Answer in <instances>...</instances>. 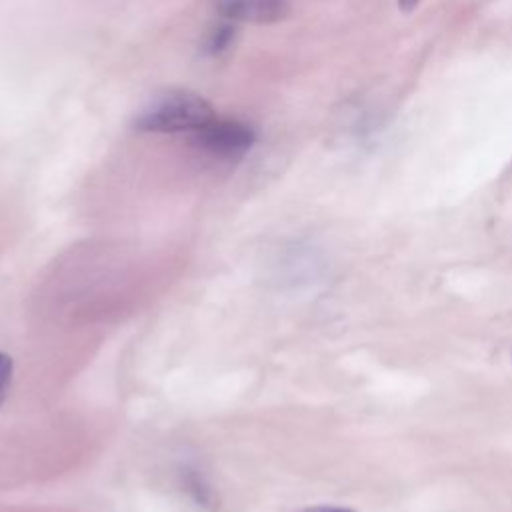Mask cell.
Listing matches in <instances>:
<instances>
[{
	"mask_svg": "<svg viewBox=\"0 0 512 512\" xmlns=\"http://www.w3.org/2000/svg\"><path fill=\"white\" fill-rule=\"evenodd\" d=\"M192 146L220 162H234L244 158L256 142V130L236 118H212L200 130L190 134Z\"/></svg>",
	"mask_w": 512,
	"mask_h": 512,
	"instance_id": "cell-2",
	"label": "cell"
},
{
	"mask_svg": "<svg viewBox=\"0 0 512 512\" xmlns=\"http://www.w3.org/2000/svg\"><path fill=\"white\" fill-rule=\"evenodd\" d=\"M186 486H188V490L192 492V496H194L198 502L206 504V502L210 500V490L206 488V484L202 482V478H200L194 470H188V474H186Z\"/></svg>",
	"mask_w": 512,
	"mask_h": 512,
	"instance_id": "cell-6",
	"label": "cell"
},
{
	"mask_svg": "<svg viewBox=\"0 0 512 512\" xmlns=\"http://www.w3.org/2000/svg\"><path fill=\"white\" fill-rule=\"evenodd\" d=\"M212 118L214 108L200 94L190 90H166L140 110L134 128L150 134H192Z\"/></svg>",
	"mask_w": 512,
	"mask_h": 512,
	"instance_id": "cell-1",
	"label": "cell"
},
{
	"mask_svg": "<svg viewBox=\"0 0 512 512\" xmlns=\"http://www.w3.org/2000/svg\"><path fill=\"white\" fill-rule=\"evenodd\" d=\"M224 20L248 24H276L290 14L288 0H216Z\"/></svg>",
	"mask_w": 512,
	"mask_h": 512,
	"instance_id": "cell-3",
	"label": "cell"
},
{
	"mask_svg": "<svg viewBox=\"0 0 512 512\" xmlns=\"http://www.w3.org/2000/svg\"><path fill=\"white\" fill-rule=\"evenodd\" d=\"M234 38H236V22H230V20H224L216 26H212L204 38V44H202V50L204 54L208 56H220L222 52H226L232 44H234Z\"/></svg>",
	"mask_w": 512,
	"mask_h": 512,
	"instance_id": "cell-4",
	"label": "cell"
},
{
	"mask_svg": "<svg viewBox=\"0 0 512 512\" xmlns=\"http://www.w3.org/2000/svg\"><path fill=\"white\" fill-rule=\"evenodd\" d=\"M302 512H354V510L344 508V506H326V504H322V506H310V508H304Z\"/></svg>",
	"mask_w": 512,
	"mask_h": 512,
	"instance_id": "cell-7",
	"label": "cell"
},
{
	"mask_svg": "<svg viewBox=\"0 0 512 512\" xmlns=\"http://www.w3.org/2000/svg\"><path fill=\"white\" fill-rule=\"evenodd\" d=\"M12 370H14L12 358L8 354L0 352V406L4 404V400L8 396V388L12 382Z\"/></svg>",
	"mask_w": 512,
	"mask_h": 512,
	"instance_id": "cell-5",
	"label": "cell"
},
{
	"mask_svg": "<svg viewBox=\"0 0 512 512\" xmlns=\"http://www.w3.org/2000/svg\"><path fill=\"white\" fill-rule=\"evenodd\" d=\"M418 4H420V0H398V8L404 14H410L412 10H416Z\"/></svg>",
	"mask_w": 512,
	"mask_h": 512,
	"instance_id": "cell-8",
	"label": "cell"
}]
</instances>
